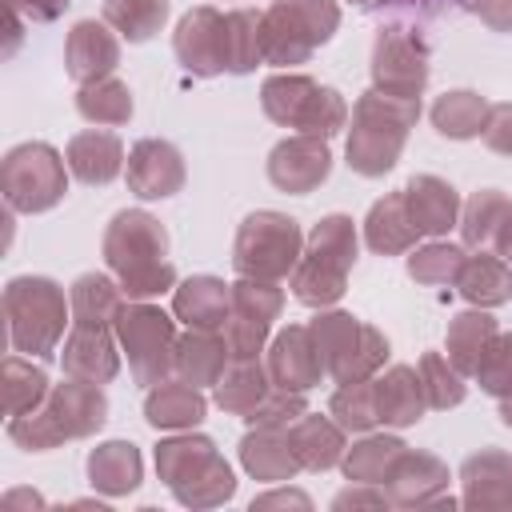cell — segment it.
<instances>
[{
  "label": "cell",
  "mask_w": 512,
  "mask_h": 512,
  "mask_svg": "<svg viewBox=\"0 0 512 512\" xmlns=\"http://www.w3.org/2000/svg\"><path fill=\"white\" fill-rule=\"evenodd\" d=\"M464 252L460 248H452V244H432V248H424L420 256H412V276L416 280H428V284H440V280H448L452 272H460L464 268V260H460Z\"/></svg>",
  "instance_id": "e575fe53"
},
{
  "label": "cell",
  "mask_w": 512,
  "mask_h": 512,
  "mask_svg": "<svg viewBox=\"0 0 512 512\" xmlns=\"http://www.w3.org/2000/svg\"><path fill=\"white\" fill-rule=\"evenodd\" d=\"M404 200L412 204V212H408L412 228L416 232H428V236L432 232H444L452 224V216H456V192L444 180H436V176H416L408 184V196Z\"/></svg>",
  "instance_id": "2e32d148"
},
{
  "label": "cell",
  "mask_w": 512,
  "mask_h": 512,
  "mask_svg": "<svg viewBox=\"0 0 512 512\" xmlns=\"http://www.w3.org/2000/svg\"><path fill=\"white\" fill-rule=\"evenodd\" d=\"M396 4H404V8H416V12H428V16H436V12H444V8H460V4H472V0H396Z\"/></svg>",
  "instance_id": "b9f144b4"
},
{
  "label": "cell",
  "mask_w": 512,
  "mask_h": 512,
  "mask_svg": "<svg viewBox=\"0 0 512 512\" xmlns=\"http://www.w3.org/2000/svg\"><path fill=\"white\" fill-rule=\"evenodd\" d=\"M412 236H420V232H416L412 220L404 216V196H388V200H380V204L372 208V216H368V244H372L376 252H396V248H404Z\"/></svg>",
  "instance_id": "d4e9b609"
},
{
  "label": "cell",
  "mask_w": 512,
  "mask_h": 512,
  "mask_svg": "<svg viewBox=\"0 0 512 512\" xmlns=\"http://www.w3.org/2000/svg\"><path fill=\"white\" fill-rule=\"evenodd\" d=\"M428 68H424V48L408 36V28H388L376 40V84L388 96L412 100L424 84Z\"/></svg>",
  "instance_id": "9c48e42d"
},
{
  "label": "cell",
  "mask_w": 512,
  "mask_h": 512,
  "mask_svg": "<svg viewBox=\"0 0 512 512\" xmlns=\"http://www.w3.org/2000/svg\"><path fill=\"white\" fill-rule=\"evenodd\" d=\"M4 24H8V48H4V56H12L16 44H20V20H16V4H8V0H4Z\"/></svg>",
  "instance_id": "7bdbcfd3"
},
{
  "label": "cell",
  "mask_w": 512,
  "mask_h": 512,
  "mask_svg": "<svg viewBox=\"0 0 512 512\" xmlns=\"http://www.w3.org/2000/svg\"><path fill=\"white\" fill-rule=\"evenodd\" d=\"M100 424H104V396L92 384H60L48 396L44 412L32 408L24 416H12L8 436L28 452H44L60 436H84Z\"/></svg>",
  "instance_id": "7a4b0ae2"
},
{
  "label": "cell",
  "mask_w": 512,
  "mask_h": 512,
  "mask_svg": "<svg viewBox=\"0 0 512 512\" xmlns=\"http://www.w3.org/2000/svg\"><path fill=\"white\" fill-rule=\"evenodd\" d=\"M508 220H512L508 200L500 192H480L464 208V240L468 244H488L508 228Z\"/></svg>",
  "instance_id": "484cf974"
},
{
  "label": "cell",
  "mask_w": 512,
  "mask_h": 512,
  "mask_svg": "<svg viewBox=\"0 0 512 512\" xmlns=\"http://www.w3.org/2000/svg\"><path fill=\"white\" fill-rule=\"evenodd\" d=\"M88 472H92V484H100L104 492H128L140 480V456L132 444L116 440V444H104L92 452Z\"/></svg>",
  "instance_id": "ffe728a7"
},
{
  "label": "cell",
  "mask_w": 512,
  "mask_h": 512,
  "mask_svg": "<svg viewBox=\"0 0 512 512\" xmlns=\"http://www.w3.org/2000/svg\"><path fill=\"white\" fill-rule=\"evenodd\" d=\"M0 188L8 208L20 212H44L64 196V168L60 156L48 144H20L4 156Z\"/></svg>",
  "instance_id": "277c9868"
},
{
  "label": "cell",
  "mask_w": 512,
  "mask_h": 512,
  "mask_svg": "<svg viewBox=\"0 0 512 512\" xmlns=\"http://www.w3.org/2000/svg\"><path fill=\"white\" fill-rule=\"evenodd\" d=\"M64 368L80 380H108L116 372V352L104 324H76L64 344Z\"/></svg>",
  "instance_id": "4fadbf2b"
},
{
  "label": "cell",
  "mask_w": 512,
  "mask_h": 512,
  "mask_svg": "<svg viewBox=\"0 0 512 512\" xmlns=\"http://www.w3.org/2000/svg\"><path fill=\"white\" fill-rule=\"evenodd\" d=\"M108 264L124 276L128 296H152L172 284V268L160 264L164 256V232L144 212H120L108 228Z\"/></svg>",
  "instance_id": "6da1fadb"
},
{
  "label": "cell",
  "mask_w": 512,
  "mask_h": 512,
  "mask_svg": "<svg viewBox=\"0 0 512 512\" xmlns=\"http://www.w3.org/2000/svg\"><path fill=\"white\" fill-rule=\"evenodd\" d=\"M68 168L84 184H108L120 172V140L108 132H80L68 144Z\"/></svg>",
  "instance_id": "9a60e30c"
},
{
  "label": "cell",
  "mask_w": 512,
  "mask_h": 512,
  "mask_svg": "<svg viewBox=\"0 0 512 512\" xmlns=\"http://www.w3.org/2000/svg\"><path fill=\"white\" fill-rule=\"evenodd\" d=\"M476 372L492 396H508L512 392V336H500L492 348H484Z\"/></svg>",
  "instance_id": "836d02e7"
},
{
  "label": "cell",
  "mask_w": 512,
  "mask_h": 512,
  "mask_svg": "<svg viewBox=\"0 0 512 512\" xmlns=\"http://www.w3.org/2000/svg\"><path fill=\"white\" fill-rule=\"evenodd\" d=\"M356 4H380V0H356Z\"/></svg>",
  "instance_id": "bcb514c9"
},
{
  "label": "cell",
  "mask_w": 512,
  "mask_h": 512,
  "mask_svg": "<svg viewBox=\"0 0 512 512\" xmlns=\"http://www.w3.org/2000/svg\"><path fill=\"white\" fill-rule=\"evenodd\" d=\"M500 248H504V256L512 260V220H508V228L500 232Z\"/></svg>",
  "instance_id": "ee69618b"
},
{
  "label": "cell",
  "mask_w": 512,
  "mask_h": 512,
  "mask_svg": "<svg viewBox=\"0 0 512 512\" xmlns=\"http://www.w3.org/2000/svg\"><path fill=\"white\" fill-rule=\"evenodd\" d=\"M484 136H488V144H492V148H500V152H512V104H500V108H492V120H488Z\"/></svg>",
  "instance_id": "ab89813d"
},
{
  "label": "cell",
  "mask_w": 512,
  "mask_h": 512,
  "mask_svg": "<svg viewBox=\"0 0 512 512\" xmlns=\"http://www.w3.org/2000/svg\"><path fill=\"white\" fill-rule=\"evenodd\" d=\"M8 4H16V12H24L28 20H56L68 8V0H8Z\"/></svg>",
  "instance_id": "60d3db41"
},
{
  "label": "cell",
  "mask_w": 512,
  "mask_h": 512,
  "mask_svg": "<svg viewBox=\"0 0 512 512\" xmlns=\"http://www.w3.org/2000/svg\"><path fill=\"white\" fill-rule=\"evenodd\" d=\"M300 252V232L296 220L276 216V212H256L244 220L240 240H236V268L256 272V276H280L296 264Z\"/></svg>",
  "instance_id": "52a82bcc"
},
{
  "label": "cell",
  "mask_w": 512,
  "mask_h": 512,
  "mask_svg": "<svg viewBox=\"0 0 512 512\" xmlns=\"http://www.w3.org/2000/svg\"><path fill=\"white\" fill-rule=\"evenodd\" d=\"M164 12H168L164 0H108L104 4L108 24H116L128 40H148L164 24Z\"/></svg>",
  "instance_id": "83f0119b"
},
{
  "label": "cell",
  "mask_w": 512,
  "mask_h": 512,
  "mask_svg": "<svg viewBox=\"0 0 512 512\" xmlns=\"http://www.w3.org/2000/svg\"><path fill=\"white\" fill-rule=\"evenodd\" d=\"M204 416V400L196 396V384H160V392L148 396V420L156 428L196 424Z\"/></svg>",
  "instance_id": "cb8c5ba5"
},
{
  "label": "cell",
  "mask_w": 512,
  "mask_h": 512,
  "mask_svg": "<svg viewBox=\"0 0 512 512\" xmlns=\"http://www.w3.org/2000/svg\"><path fill=\"white\" fill-rule=\"evenodd\" d=\"M224 308H228V292L212 276H196L176 292V312L192 328H216L224 320Z\"/></svg>",
  "instance_id": "d6986e66"
},
{
  "label": "cell",
  "mask_w": 512,
  "mask_h": 512,
  "mask_svg": "<svg viewBox=\"0 0 512 512\" xmlns=\"http://www.w3.org/2000/svg\"><path fill=\"white\" fill-rule=\"evenodd\" d=\"M460 292L476 304H500V300H508L512 280H508L504 264H496L492 256H480L460 268Z\"/></svg>",
  "instance_id": "f546056e"
},
{
  "label": "cell",
  "mask_w": 512,
  "mask_h": 512,
  "mask_svg": "<svg viewBox=\"0 0 512 512\" xmlns=\"http://www.w3.org/2000/svg\"><path fill=\"white\" fill-rule=\"evenodd\" d=\"M176 52L200 76H212V72L228 68V24H224V16H216L212 8L188 12L180 20V32H176Z\"/></svg>",
  "instance_id": "30bf717a"
},
{
  "label": "cell",
  "mask_w": 512,
  "mask_h": 512,
  "mask_svg": "<svg viewBox=\"0 0 512 512\" xmlns=\"http://www.w3.org/2000/svg\"><path fill=\"white\" fill-rule=\"evenodd\" d=\"M328 176V148L316 140H288L272 152V180L288 192H308Z\"/></svg>",
  "instance_id": "7c38bea8"
},
{
  "label": "cell",
  "mask_w": 512,
  "mask_h": 512,
  "mask_svg": "<svg viewBox=\"0 0 512 512\" xmlns=\"http://www.w3.org/2000/svg\"><path fill=\"white\" fill-rule=\"evenodd\" d=\"M232 304H236V316H248V320H264L268 324V316L280 308V296L268 284H248L244 280V284H236Z\"/></svg>",
  "instance_id": "8d00e7d4"
},
{
  "label": "cell",
  "mask_w": 512,
  "mask_h": 512,
  "mask_svg": "<svg viewBox=\"0 0 512 512\" xmlns=\"http://www.w3.org/2000/svg\"><path fill=\"white\" fill-rule=\"evenodd\" d=\"M260 396H264V376L256 368V360H236V368L228 372V380L220 376V388H216V400L232 412H252L260 408Z\"/></svg>",
  "instance_id": "1f68e13d"
},
{
  "label": "cell",
  "mask_w": 512,
  "mask_h": 512,
  "mask_svg": "<svg viewBox=\"0 0 512 512\" xmlns=\"http://www.w3.org/2000/svg\"><path fill=\"white\" fill-rule=\"evenodd\" d=\"M264 108L272 120L280 124H296L304 132H336L344 120V104L336 100V92L316 88L304 76H272L264 84Z\"/></svg>",
  "instance_id": "8992f818"
},
{
  "label": "cell",
  "mask_w": 512,
  "mask_h": 512,
  "mask_svg": "<svg viewBox=\"0 0 512 512\" xmlns=\"http://www.w3.org/2000/svg\"><path fill=\"white\" fill-rule=\"evenodd\" d=\"M176 364L188 376V384H212L220 376V364H224V344L216 336H208V328H200L180 344Z\"/></svg>",
  "instance_id": "4316f807"
},
{
  "label": "cell",
  "mask_w": 512,
  "mask_h": 512,
  "mask_svg": "<svg viewBox=\"0 0 512 512\" xmlns=\"http://www.w3.org/2000/svg\"><path fill=\"white\" fill-rule=\"evenodd\" d=\"M72 312L76 324H108L120 316V292L108 276H80L72 288Z\"/></svg>",
  "instance_id": "44dd1931"
},
{
  "label": "cell",
  "mask_w": 512,
  "mask_h": 512,
  "mask_svg": "<svg viewBox=\"0 0 512 512\" xmlns=\"http://www.w3.org/2000/svg\"><path fill=\"white\" fill-rule=\"evenodd\" d=\"M76 104H80V112H84L88 120H96V124H120V120L132 116V96H128V88L116 84V80L84 84Z\"/></svg>",
  "instance_id": "f1b7e54d"
},
{
  "label": "cell",
  "mask_w": 512,
  "mask_h": 512,
  "mask_svg": "<svg viewBox=\"0 0 512 512\" xmlns=\"http://www.w3.org/2000/svg\"><path fill=\"white\" fill-rule=\"evenodd\" d=\"M372 400H376V420H388V424H412L420 420V380L412 368H392L376 388H372Z\"/></svg>",
  "instance_id": "ac0fdd59"
},
{
  "label": "cell",
  "mask_w": 512,
  "mask_h": 512,
  "mask_svg": "<svg viewBox=\"0 0 512 512\" xmlns=\"http://www.w3.org/2000/svg\"><path fill=\"white\" fill-rule=\"evenodd\" d=\"M292 440H296V444H312V448L300 452V460L312 464V468H328V464H336V456H340V436H336V428H328V424L316 420V416L304 420Z\"/></svg>",
  "instance_id": "d6a6232c"
},
{
  "label": "cell",
  "mask_w": 512,
  "mask_h": 512,
  "mask_svg": "<svg viewBox=\"0 0 512 512\" xmlns=\"http://www.w3.org/2000/svg\"><path fill=\"white\" fill-rule=\"evenodd\" d=\"M356 256V236L344 216H328L312 232V252L308 264L296 272V296L304 304H324L344 292V268Z\"/></svg>",
  "instance_id": "5b68a950"
},
{
  "label": "cell",
  "mask_w": 512,
  "mask_h": 512,
  "mask_svg": "<svg viewBox=\"0 0 512 512\" xmlns=\"http://www.w3.org/2000/svg\"><path fill=\"white\" fill-rule=\"evenodd\" d=\"M420 372L428 376V400H432L436 408H448V404H456V400L464 396L460 376H456L452 368H444V360H440L436 352H428V356H424Z\"/></svg>",
  "instance_id": "d590c367"
},
{
  "label": "cell",
  "mask_w": 512,
  "mask_h": 512,
  "mask_svg": "<svg viewBox=\"0 0 512 512\" xmlns=\"http://www.w3.org/2000/svg\"><path fill=\"white\" fill-rule=\"evenodd\" d=\"M44 392H48V376L40 368H32L20 356H8L4 360V412L8 416L32 412L44 400Z\"/></svg>",
  "instance_id": "603a6c76"
},
{
  "label": "cell",
  "mask_w": 512,
  "mask_h": 512,
  "mask_svg": "<svg viewBox=\"0 0 512 512\" xmlns=\"http://www.w3.org/2000/svg\"><path fill=\"white\" fill-rule=\"evenodd\" d=\"M4 316H8V344L16 352L48 356L64 332V296L44 276H16L4 288Z\"/></svg>",
  "instance_id": "3957f363"
},
{
  "label": "cell",
  "mask_w": 512,
  "mask_h": 512,
  "mask_svg": "<svg viewBox=\"0 0 512 512\" xmlns=\"http://www.w3.org/2000/svg\"><path fill=\"white\" fill-rule=\"evenodd\" d=\"M116 64V40L92 24V20H80L68 36V72L80 80V84H92L100 80L108 68Z\"/></svg>",
  "instance_id": "5bb4252c"
},
{
  "label": "cell",
  "mask_w": 512,
  "mask_h": 512,
  "mask_svg": "<svg viewBox=\"0 0 512 512\" xmlns=\"http://www.w3.org/2000/svg\"><path fill=\"white\" fill-rule=\"evenodd\" d=\"M492 332H496V324H492V316H484V312H464V316H456V324H452V332H448L452 364H456L460 372H476V364H480V356H484Z\"/></svg>",
  "instance_id": "7402d4cb"
},
{
  "label": "cell",
  "mask_w": 512,
  "mask_h": 512,
  "mask_svg": "<svg viewBox=\"0 0 512 512\" xmlns=\"http://www.w3.org/2000/svg\"><path fill=\"white\" fill-rule=\"evenodd\" d=\"M316 372H324V360L316 348H308V332L288 328L272 348V376L284 388H308L316 380Z\"/></svg>",
  "instance_id": "e0dca14e"
},
{
  "label": "cell",
  "mask_w": 512,
  "mask_h": 512,
  "mask_svg": "<svg viewBox=\"0 0 512 512\" xmlns=\"http://www.w3.org/2000/svg\"><path fill=\"white\" fill-rule=\"evenodd\" d=\"M332 412L348 424V428H368L376 420V400H372V388H344L336 400H332Z\"/></svg>",
  "instance_id": "74e56055"
},
{
  "label": "cell",
  "mask_w": 512,
  "mask_h": 512,
  "mask_svg": "<svg viewBox=\"0 0 512 512\" xmlns=\"http://www.w3.org/2000/svg\"><path fill=\"white\" fill-rule=\"evenodd\" d=\"M504 424H512V392L504 396Z\"/></svg>",
  "instance_id": "f6af8a7d"
},
{
  "label": "cell",
  "mask_w": 512,
  "mask_h": 512,
  "mask_svg": "<svg viewBox=\"0 0 512 512\" xmlns=\"http://www.w3.org/2000/svg\"><path fill=\"white\" fill-rule=\"evenodd\" d=\"M116 324H120V340L128 348L136 380L140 384L160 380L168 372V352H172V324H168V316L148 308V304H132V308H120Z\"/></svg>",
  "instance_id": "ba28073f"
},
{
  "label": "cell",
  "mask_w": 512,
  "mask_h": 512,
  "mask_svg": "<svg viewBox=\"0 0 512 512\" xmlns=\"http://www.w3.org/2000/svg\"><path fill=\"white\" fill-rule=\"evenodd\" d=\"M400 448L404 444H396V440H364L348 460V476H376V468L388 464L392 456H400Z\"/></svg>",
  "instance_id": "f35d334b"
},
{
  "label": "cell",
  "mask_w": 512,
  "mask_h": 512,
  "mask_svg": "<svg viewBox=\"0 0 512 512\" xmlns=\"http://www.w3.org/2000/svg\"><path fill=\"white\" fill-rule=\"evenodd\" d=\"M432 120H436V128L444 136H476L480 120H484V100L472 96V92H448L432 108Z\"/></svg>",
  "instance_id": "4dcf8cb0"
},
{
  "label": "cell",
  "mask_w": 512,
  "mask_h": 512,
  "mask_svg": "<svg viewBox=\"0 0 512 512\" xmlns=\"http://www.w3.org/2000/svg\"><path fill=\"white\" fill-rule=\"evenodd\" d=\"M180 156L172 144H160V140H140L132 148V160H128V184L156 200V196H172L180 188Z\"/></svg>",
  "instance_id": "8fae6325"
}]
</instances>
